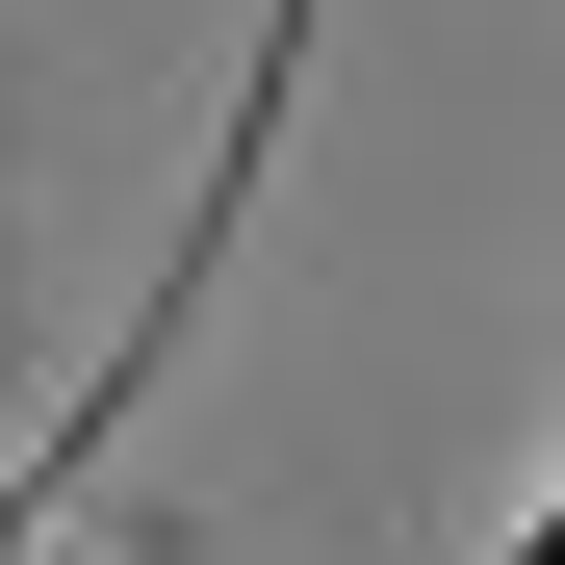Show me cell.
<instances>
[{
    "label": "cell",
    "instance_id": "1",
    "mask_svg": "<svg viewBox=\"0 0 565 565\" xmlns=\"http://www.w3.org/2000/svg\"><path fill=\"white\" fill-rule=\"evenodd\" d=\"M514 565H565V489H540V540H514Z\"/></svg>",
    "mask_w": 565,
    "mask_h": 565
}]
</instances>
